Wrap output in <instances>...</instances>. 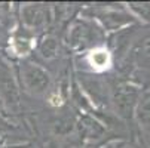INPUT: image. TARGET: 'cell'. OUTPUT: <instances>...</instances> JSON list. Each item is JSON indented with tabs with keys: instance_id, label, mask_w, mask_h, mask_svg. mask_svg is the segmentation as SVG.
Masks as SVG:
<instances>
[{
	"instance_id": "6da1fadb",
	"label": "cell",
	"mask_w": 150,
	"mask_h": 148,
	"mask_svg": "<svg viewBox=\"0 0 150 148\" xmlns=\"http://www.w3.org/2000/svg\"><path fill=\"white\" fill-rule=\"evenodd\" d=\"M141 99V89L132 83H120L112 93V102L119 117L128 120L134 119V111Z\"/></svg>"
},
{
	"instance_id": "7a4b0ae2",
	"label": "cell",
	"mask_w": 150,
	"mask_h": 148,
	"mask_svg": "<svg viewBox=\"0 0 150 148\" xmlns=\"http://www.w3.org/2000/svg\"><path fill=\"white\" fill-rule=\"evenodd\" d=\"M23 73V81L25 89L33 95H45L52 83L51 74L39 64L34 62H25L21 68Z\"/></svg>"
},
{
	"instance_id": "3957f363",
	"label": "cell",
	"mask_w": 150,
	"mask_h": 148,
	"mask_svg": "<svg viewBox=\"0 0 150 148\" xmlns=\"http://www.w3.org/2000/svg\"><path fill=\"white\" fill-rule=\"evenodd\" d=\"M21 16H23V22L30 30H37L48 24L49 21V12L45 5L39 3H28L24 5L21 9Z\"/></svg>"
},
{
	"instance_id": "277c9868",
	"label": "cell",
	"mask_w": 150,
	"mask_h": 148,
	"mask_svg": "<svg viewBox=\"0 0 150 148\" xmlns=\"http://www.w3.org/2000/svg\"><path fill=\"white\" fill-rule=\"evenodd\" d=\"M76 128H77L79 136L86 142L97 141L101 136H104V133H105V126L103 124V121H100L98 119H95L89 114H83L77 120Z\"/></svg>"
},
{
	"instance_id": "5b68a950",
	"label": "cell",
	"mask_w": 150,
	"mask_h": 148,
	"mask_svg": "<svg viewBox=\"0 0 150 148\" xmlns=\"http://www.w3.org/2000/svg\"><path fill=\"white\" fill-rule=\"evenodd\" d=\"M69 45L74 49H83L91 43V28L85 22H74L69 31Z\"/></svg>"
},
{
	"instance_id": "8992f818",
	"label": "cell",
	"mask_w": 150,
	"mask_h": 148,
	"mask_svg": "<svg viewBox=\"0 0 150 148\" xmlns=\"http://www.w3.org/2000/svg\"><path fill=\"white\" fill-rule=\"evenodd\" d=\"M0 89H2V93L5 96V99L11 104H18V90L16 86L12 80V76L9 74V71L3 70L0 73Z\"/></svg>"
},
{
	"instance_id": "52a82bcc",
	"label": "cell",
	"mask_w": 150,
	"mask_h": 148,
	"mask_svg": "<svg viewBox=\"0 0 150 148\" xmlns=\"http://www.w3.org/2000/svg\"><path fill=\"white\" fill-rule=\"evenodd\" d=\"M39 53L43 56L45 59H54L57 58L58 55V51H59V45H58V40L57 37L51 36V34H46L43 39L39 41Z\"/></svg>"
},
{
	"instance_id": "ba28073f",
	"label": "cell",
	"mask_w": 150,
	"mask_h": 148,
	"mask_svg": "<svg viewBox=\"0 0 150 148\" xmlns=\"http://www.w3.org/2000/svg\"><path fill=\"white\" fill-rule=\"evenodd\" d=\"M134 119L144 129H150V95L141 98L134 111Z\"/></svg>"
},
{
	"instance_id": "9c48e42d",
	"label": "cell",
	"mask_w": 150,
	"mask_h": 148,
	"mask_svg": "<svg viewBox=\"0 0 150 148\" xmlns=\"http://www.w3.org/2000/svg\"><path fill=\"white\" fill-rule=\"evenodd\" d=\"M131 16H128L125 13H117V12H110V13H105L101 15V19L104 21V25L110 27V28H119L122 25H125L126 22H129Z\"/></svg>"
},
{
	"instance_id": "30bf717a",
	"label": "cell",
	"mask_w": 150,
	"mask_h": 148,
	"mask_svg": "<svg viewBox=\"0 0 150 148\" xmlns=\"http://www.w3.org/2000/svg\"><path fill=\"white\" fill-rule=\"evenodd\" d=\"M109 59H110V55H109V52L104 51V49H95L89 55L91 64L98 67V68H105L107 65H109Z\"/></svg>"
},
{
	"instance_id": "8fae6325",
	"label": "cell",
	"mask_w": 150,
	"mask_h": 148,
	"mask_svg": "<svg viewBox=\"0 0 150 148\" xmlns=\"http://www.w3.org/2000/svg\"><path fill=\"white\" fill-rule=\"evenodd\" d=\"M129 9L141 19L150 21V3H129Z\"/></svg>"
},
{
	"instance_id": "7c38bea8",
	"label": "cell",
	"mask_w": 150,
	"mask_h": 148,
	"mask_svg": "<svg viewBox=\"0 0 150 148\" xmlns=\"http://www.w3.org/2000/svg\"><path fill=\"white\" fill-rule=\"evenodd\" d=\"M112 148H138V147H135L134 144L128 142V141H117V142L113 144Z\"/></svg>"
},
{
	"instance_id": "4fadbf2b",
	"label": "cell",
	"mask_w": 150,
	"mask_h": 148,
	"mask_svg": "<svg viewBox=\"0 0 150 148\" xmlns=\"http://www.w3.org/2000/svg\"><path fill=\"white\" fill-rule=\"evenodd\" d=\"M45 148H59V145H58V142H57V141L51 139V141L45 145Z\"/></svg>"
},
{
	"instance_id": "5bb4252c",
	"label": "cell",
	"mask_w": 150,
	"mask_h": 148,
	"mask_svg": "<svg viewBox=\"0 0 150 148\" xmlns=\"http://www.w3.org/2000/svg\"><path fill=\"white\" fill-rule=\"evenodd\" d=\"M85 148H97V147H94V145H86Z\"/></svg>"
}]
</instances>
